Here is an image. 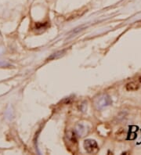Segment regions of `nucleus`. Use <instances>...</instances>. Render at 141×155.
<instances>
[{"mask_svg":"<svg viewBox=\"0 0 141 155\" xmlns=\"http://www.w3.org/2000/svg\"><path fill=\"white\" fill-rule=\"evenodd\" d=\"M112 104L111 97L107 94H100L95 97L93 100V105L97 110H101Z\"/></svg>","mask_w":141,"mask_h":155,"instance_id":"obj_1","label":"nucleus"},{"mask_svg":"<svg viewBox=\"0 0 141 155\" xmlns=\"http://www.w3.org/2000/svg\"><path fill=\"white\" fill-rule=\"evenodd\" d=\"M84 148L89 153H96L98 150V145L93 140H86L84 141Z\"/></svg>","mask_w":141,"mask_h":155,"instance_id":"obj_2","label":"nucleus"},{"mask_svg":"<svg viewBox=\"0 0 141 155\" xmlns=\"http://www.w3.org/2000/svg\"><path fill=\"white\" fill-rule=\"evenodd\" d=\"M139 88V85L136 82V81H131L129 82L128 84H126V89L128 92H134V91L138 90Z\"/></svg>","mask_w":141,"mask_h":155,"instance_id":"obj_3","label":"nucleus"},{"mask_svg":"<svg viewBox=\"0 0 141 155\" xmlns=\"http://www.w3.org/2000/svg\"><path fill=\"white\" fill-rule=\"evenodd\" d=\"M125 136H126V131L125 129H121L117 133V137L119 139V140H122L123 139H125Z\"/></svg>","mask_w":141,"mask_h":155,"instance_id":"obj_4","label":"nucleus"},{"mask_svg":"<svg viewBox=\"0 0 141 155\" xmlns=\"http://www.w3.org/2000/svg\"><path fill=\"white\" fill-rule=\"evenodd\" d=\"M63 53H64V51H60V52H57V53H53V55L49 57V60H51V59L58 58V57H61V56L63 55Z\"/></svg>","mask_w":141,"mask_h":155,"instance_id":"obj_5","label":"nucleus"},{"mask_svg":"<svg viewBox=\"0 0 141 155\" xmlns=\"http://www.w3.org/2000/svg\"><path fill=\"white\" fill-rule=\"evenodd\" d=\"M139 82H140V83H141V77L139 78Z\"/></svg>","mask_w":141,"mask_h":155,"instance_id":"obj_6","label":"nucleus"}]
</instances>
